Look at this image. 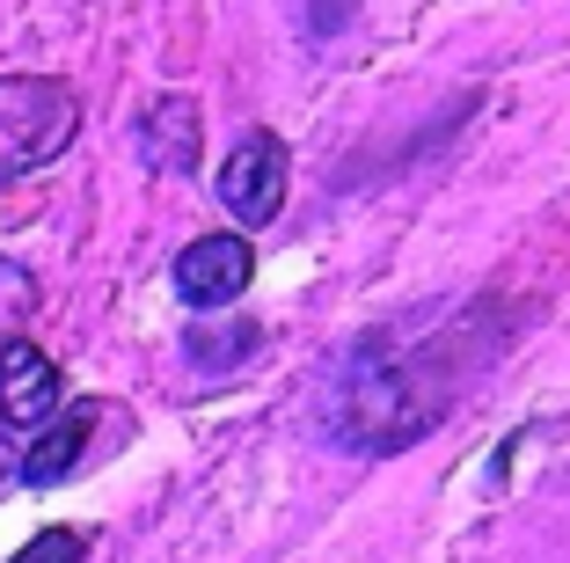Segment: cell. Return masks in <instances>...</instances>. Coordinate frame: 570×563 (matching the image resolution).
I'll return each mask as SVG.
<instances>
[{
	"instance_id": "1",
	"label": "cell",
	"mask_w": 570,
	"mask_h": 563,
	"mask_svg": "<svg viewBox=\"0 0 570 563\" xmlns=\"http://www.w3.org/2000/svg\"><path fill=\"white\" fill-rule=\"evenodd\" d=\"M490 359V322L483 308H417L381 330H366L336 359L322 388V439L344 454H403L469 396L475 366Z\"/></svg>"
},
{
	"instance_id": "2",
	"label": "cell",
	"mask_w": 570,
	"mask_h": 563,
	"mask_svg": "<svg viewBox=\"0 0 570 563\" xmlns=\"http://www.w3.org/2000/svg\"><path fill=\"white\" fill-rule=\"evenodd\" d=\"M81 139V96L51 74H0V183L59 162Z\"/></svg>"
},
{
	"instance_id": "5",
	"label": "cell",
	"mask_w": 570,
	"mask_h": 563,
	"mask_svg": "<svg viewBox=\"0 0 570 563\" xmlns=\"http://www.w3.org/2000/svg\"><path fill=\"white\" fill-rule=\"evenodd\" d=\"M51 410H59V366L30 337H8L0 344V425L37 431V425H51Z\"/></svg>"
},
{
	"instance_id": "10",
	"label": "cell",
	"mask_w": 570,
	"mask_h": 563,
	"mask_svg": "<svg viewBox=\"0 0 570 563\" xmlns=\"http://www.w3.org/2000/svg\"><path fill=\"white\" fill-rule=\"evenodd\" d=\"M0 476H8V439H0Z\"/></svg>"
},
{
	"instance_id": "3",
	"label": "cell",
	"mask_w": 570,
	"mask_h": 563,
	"mask_svg": "<svg viewBox=\"0 0 570 563\" xmlns=\"http://www.w3.org/2000/svg\"><path fill=\"white\" fill-rule=\"evenodd\" d=\"M285 183H293V154L278 133H249L235 139V154L219 162V205L235 213V227H271L285 213Z\"/></svg>"
},
{
	"instance_id": "9",
	"label": "cell",
	"mask_w": 570,
	"mask_h": 563,
	"mask_svg": "<svg viewBox=\"0 0 570 563\" xmlns=\"http://www.w3.org/2000/svg\"><path fill=\"white\" fill-rule=\"evenodd\" d=\"M8 563H88V534L81 527H45V534H30Z\"/></svg>"
},
{
	"instance_id": "8",
	"label": "cell",
	"mask_w": 570,
	"mask_h": 563,
	"mask_svg": "<svg viewBox=\"0 0 570 563\" xmlns=\"http://www.w3.org/2000/svg\"><path fill=\"white\" fill-rule=\"evenodd\" d=\"M264 344V330L256 322H190V337H184V351H190V366H205V373H227L235 359H249V351Z\"/></svg>"
},
{
	"instance_id": "4",
	"label": "cell",
	"mask_w": 570,
	"mask_h": 563,
	"mask_svg": "<svg viewBox=\"0 0 570 563\" xmlns=\"http://www.w3.org/2000/svg\"><path fill=\"white\" fill-rule=\"evenodd\" d=\"M168 279H176L184 308H227V300L249 293L256 249H249V234H198V242H184V256H176Z\"/></svg>"
},
{
	"instance_id": "6",
	"label": "cell",
	"mask_w": 570,
	"mask_h": 563,
	"mask_svg": "<svg viewBox=\"0 0 570 563\" xmlns=\"http://www.w3.org/2000/svg\"><path fill=\"white\" fill-rule=\"evenodd\" d=\"M205 154V110L198 96H154L139 117V162L154 176H190Z\"/></svg>"
},
{
	"instance_id": "7",
	"label": "cell",
	"mask_w": 570,
	"mask_h": 563,
	"mask_svg": "<svg viewBox=\"0 0 570 563\" xmlns=\"http://www.w3.org/2000/svg\"><path fill=\"white\" fill-rule=\"evenodd\" d=\"M102 417H110V402H73L59 425H45V431L30 439V454L16 462V476L30 483V491H51L59 476H73V468L88 462V431H96Z\"/></svg>"
}]
</instances>
